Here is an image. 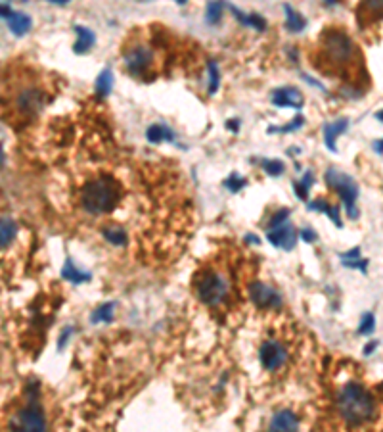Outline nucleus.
Returning a JSON list of instances; mask_svg holds the SVG:
<instances>
[{
	"mask_svg": "<svg viewBox=\"0 0 383 432\" xmlns=\"http://www.w3.org/2000/svg\"><path fill=\"white\" fill-rule=\"evenodd\" d=\"M283 12H286V29L290 31V33H301L305 27H307V19L301 16L299 12H295V10L290 6V4H283Z\"/></svg>",
	"mask_w": 383,
	"mask_h": 432,
	"instance_id": "6ab92c4d",
	"label": "nucleus"
},
{
	"mask_svg": "<svg viewBox=\"0 0 383 432\" xmlns=\"http://www.w3.org/2000/svg\"><path fill=\"white\" fill-rule=\"evenodd\" d=\"M261 165H263L265 173L270 175V177H278V175H282L283 171H286V165H283V161L280 160H263L261 161Z\"/></svg>",
	"mask_w": 383,
	"mask_h": 432,
	"instance_id": "bb28decb",
	"label": "nucleus"
},
{
	"mask_svg": "<svg viewBox=\"0 0 383 432\" xmlns=\"http://www.w3.org/2000/svg\"><path fill=\"white\" fill-rule=\"evenodd\" d=\"M8 431L10 432H46V419L44 413L41 411V407L35 406V399L26 406L24 409H19L17 413L10 417L8 421Z\"/></svg>",
	"mask_w": 383,
	"mask_h": 432,
	"instance_id": "423d86ee",
	"label": "nucleus"
},
{
	"mask_svg": "<svg viewBox=\"0 0 383 432\" xmlns=\"http://www.w3.org/2000/svg\"><path fill=\"white\" fill-rule=\"evenodd\" d=\"M62 275H64V279L71 280V282H75V285H79V282H84V280L91 279V275H88V273L77 271L75 263L71 262V260H67V262H66Z\"/></svg>",
	"mask_w": 383,
	"mask_h": 432,
	"instance_id": "b1692460",
	"label": "nucleus"
},
{
	"mask_svg": "<svg viewBox=\"0 0 383 432\" xmlns=\"http://www.w3.org/2000/svg\"><path fill=\"white\" fill-rule=\"evenodd\" d=\"M102 235H104V238L108 240V242H111V244H115V246H123L127 244V235L123 233L121 229H104L102 231Z\"/></svg>",
	"mask_w": 383,
	"mask_h": 432,
	"instance_id": "cd10ccee",
	"label": "nucleus"
},
{
	"mask_svg": "<svg viewBox=\"0 0 383 432\" xmlns=\"http://www.w3.org/2000/svg\"><path fill=\"white\" fill-rule=\"evenodd\" d=\"M17 108L21 111H39L42 108V94L37 91H24L17 96Z\"/></svg>",
	"mask_w": 383,
	"mask_h": 432,
	"instance_id": "f3484780",
	"label": "nucleus"
},
{
	"mask_svg": "<svg viewBox=\"0 0 383 432\" xmlns=\"http://www.w3.org/2000/svg\"><path fill=\"white\" fill-rule=\"evenodd\" d=\"M196 294L203 304L217 305L228 294V280L217 271H205L196 279Z\"/></svg>",
	"mask_w": 383,
	"mask_h": 432,
	"instance_id": "20e7f679",
	"label": "nucleus"
},
{
	"mask_svg": "<svg viewBox=\"0 0 383 432\" xmlns=\"http://www.w3.org/2000/svg\"><path fill=\"white\" fill-rule=\"evenodd\" d=\"M151 60H153V54H151V48L144 46V44H138V46H133L131 51H127L125 54V66L129 69V73L133 75H142L146 69L150 68Z\"/></svg>",
	"mask_w": 383,
	"mask_h": 432,
	"instance_id": "6e6552de",
	"label": "nucleus"
},
{
	"mask_svg": "<svg viewBox=\"0 0 383 432\" xmlns=\"http://www.w3.org/2000/svg\"><path fill=\"white\" fill-rule=\"evenodd\" d=\"M377 119H380V121H383V111H380V114H377Z\"/></svg>",
	"mask_w": 383,
	"mask_h": 432,
	"instance_id": "4c0bfd02",
	"label": "nucleus"
},
{
	"mask_svg": "<svg viewBox=\"0 0 383 432\" xmlns=\"http://www.w3.org/2000/svg\"><path fill=\"white\" fill-rule=\"evenodd\" d=\"M288 215H290V210L286 208V210H280V212L276 213L274 217L270 219V223H268V229H274V227H280V225H283V223H288Z\"/></svg>",
	"mask_w": 383,
	"mask_h": 432,
	"instance_id": "473e14b6",
	"label": "nucleus"
},
{
	"mask_svg": "<svg viewBox=\"0 0 383 432\" xmlns=\"http://www.w3.org/2000/svg\"><path fill=\"white\" fill-rule=\"evenodd\" d=\"M374 150L377 154H383V138H382V141H375V143H374Z\"/></svg>",
	"mask_w": 383,
	"mask_h": 432,
	"instance_id": "c9c22d12",
	"label": "nucleus"
},
{
	"mask_svg": "<svg viewBox=\"0 0 383 432\" xmlns=\"http://www.w3.org/2000/svg\"><path fill=\"white\" fill-rule=\"evenodd\" d=\"M77 33V43L73 44V52L75 54H84V52H88L94 46L96 43V35L92 33L88 27H83V26H75L73 27Z\"/></svg>",
	"mask_w": 383,
	"mask_h": 432,
	"instance_id": "2eb2a0df",
	"label": "nucleus"
},
{
	"mask_svg": "<svg viewBox=\"0 0 383 432\" xmlns=\"http://www.w3.org/2000/svg\"><path fill=\"white\" fill-rule=\"evenodd\" d=\"M228 8H230V12L236 16L238 21H242L243 26L253 27L255 31H265V29H267V21L259 16V14H243L242 10L236 8V6H228Z\"/></svg>",
	"mask_w": 383,
	"mask_h": 432,
	"instance_id": "a211bd4d",
	"label": "nucleus"
},
{
	"mask_svg": "<svg viewBox=\"0 0 383 432\" xmlns=\"http://www.w3.org/2000/svg\"><path fill=\"white\" fill-rule=\"evenodd\" d=\"M223 10H225V4H223V2H209L207 12H205L209 24H217L218 19L223 17Z\"/></svg>",
	"mask_w": 383,
	"mask_h": 432,
	"instance_id": "c85d7f7f",
	"label": "nucleus"
},
{
	"mask_svg": "<svg viewBox=\"0 0 383 432\" xmlns=\"http://www.w3.org/2000/svg\"><path fill=\"white\" fill-rule=\"evenodd\" d=\"M308 210H315V212H324L330 219L335 223V227H342L343 223L339 219V208L337 206H332L330 202H326V200H315V202L308 204Z\"/></svg>",
	"mask_w": 383,
	"mask_h": 432,
	"instance_id": "aec40b11",
	"label": "nucleus"
},
{
	"mask_svg": "<svg viewBox=\"0 0 383 432\" xmlns=\"http://www.w3.org/2000/svg\"><path fill=\"white\" fill-rule=\"evenodd\" d=\"M223 185H225V187L228 188L230 192H238V190H242V188L247 185V181H245L243 177H240L238 173H232V175L226 179Z\"/></svg>",
	"mask_w": 383,
	"mask_h": 432,
	"instance_id": "7c9ffc66",
	"label": "nucleus"
},
{
	"mask_svg": "<svg viewBox=\"0 0 383 432\" xmlns=\"http://www.w3.org/2000/svg\"><path fill=\"white\" fill-rule=\"evenodd\" d=\"M259 357H261V363L267 371H278L286 359H288V352L283 348L282 342L278 340H267L263 342V346L259 350Z\"/></svg>",
	"mask_w": 383,
	"mask_h": 432,
	"instance_id": "0eeeda50",
	"label": "nucleus"
},
{
	"mask_svg": "<svg viewBox=\"0 0 383 432\" xmlns=\"http://www.w3.org/2000/svg\"><path fill=\"white\" fill-rule=\"evenodd\" d=\"M17 233V227H16V221L8 217V215H4L2 217V248L6 250L10 246V242L14 240Z\"/></svg>",
	"mask_w": 383,
	"mask_h": 432,
	"instance_id": "5701e85b",
	"label": "nucleus"
},
{
	"mask_svg": "<svg viewBox=\"0 0 383 432\" xmlns=\"http://www.w3.org/2000/svg\"><path fill=\"white\" fill-rule=\"evenodd\" d=\"M349 127V119L347 118H342L337 119V121H332V123H326L324 125V143H326V148L328 150H332L335 152L337 150V146H335V138L345 133Z\"/></svg>",
	"mask_w": 383,
	"mask_h": 432,
	"instance_id": "4468645a",
	"label": "nucleus"
},
{
	"mask_svg": "<svg viewBox=\"0 0 383 432\" xmlns=\"http://www.w3.org/2000/svg\"><path fill=\"white\" fill-rule=\"evenodd\" d=\"M250 296L253 304L261 307V309H270V307H280L282 305V298L276 292L274 288L263 282H253L250 287Z\"/></svg>",
	"mask_w": 383,
	"mask_h": 432,
	"instance_id": "1a4fd4ad",
	"label": "nucleus"
},
{
	"mask_svg": "<svg viewBox=\"0 0 383 432\" xmlns=\"http://www.w3.org/2000/svg\"><path fill=\"white\" fill-rule=\"evenodd\" d=\"M299 431V419L292 411H278L272 421H270V426H268V432H297Z\"/></svg>",
	"mask_w": 383,
	"mask_h": 432,
	"instance_id": "ddd939ff",
	"label": "nucleus"
},
{
	"mask_svg": "<svg viewBox=\"0 0 383 432\" xmlns=\"http://www.w3.org/2000/svg\"><path fill=\"white\" fill-rule=\"evenodd\" d=\"M2 17L6 19V24H8L10 31L17 37H21V35L29 33V29L33 27V19L24 14V12H14V10L6 6V4H2Z\"/></svg>",
	"mask_w": 383,
	"mask_h": 432,
	"instance_id": "9b49d317",
	"label": "nucleus"
},
{
	"mask_svg": "<svg viewBox=\"0 0 383 432\" xmlns=\"http://www.w3.org/2000/svg\"><path fill=\"white\" fill-rule=\"evenodd\" d=\"M113 312H115V304H113V302L102 304L100 307H96V309H94L91 321L92 323H111V319H113Z\"/></svg>",
	"mask_w": 383,
	"mask_h": 432,
	"instance_id": "4be33fe9",
	"label": "nucleus"
},
{
	"mask_svg": "<svg viewBox=\"0 0 383 432\" xmlns=\"http://www.w3.org/2000/svg\"><path fill=\"white\" fill-rule=\"evenodd\" d=\"M226 127L230 129L232 133H238V131H240V121H238V119H228V121H226Z\"/></svg>",
	"mask_w": 383,
	"mask_h": 432,
	"instance_id": "f704fd0d",
	"label": "nucleus"
},
{
	"mask_svg": "<svg viewBox=\"0 0 383 432\" xmlns=\"http://www.w3.org/2000/svg\"><path fill=\"white\" fill-rule=\"evenodd\" d=\"M270 100L278 108H297L299 110L303 106V94L295 87H280V89L272 91Z\"/></svg>",
	"mask_w": 383,
	"mask_h": 432,
	"instance_id": "f8f14e48",
	"label": "nucleus"
},
{
	"mask_svg": "<svg viewBox=\"0 0 383 432\" xmlns=\"http://www.w3.org/2000/svg\"><path fill=\"white\" fill-rule=\"evenodd\" d=\"M312 183H315V175H312L310 171H307L299 183H293V187H295V195L299 196L301 200H307L308 190H310V187H312Z\"/></svg>",
	"mask_w": 383,
	"mask_h": 432,
	"instance_id": "393cba45",
	"label": "nucleus"
},
{
	"mask_svg": "<svg viewBox=\"0 0 383 432\" xmlns=\"http://www.w3.org/2000/svg\"><path fill=\"white\" fill-rule=\"evenodd\" d=\"M209 94H215L218 91V85H221V73H218V68L215 62H209Z\"/></svg>",
	"mask_w": 383,
	"mask_h": 432,
	"instance_id": "a878e982",
	"label": "nucleus"
},
{
	"mask_svg": "<svg viewBox=\"0 0 383 432\" xmlns=\"http://www.w3.org/2000/svg\"><path fill=\"white\" fill-rule=\"evenodd\" d=\"M374 327H375L374 315L364 314L362 321H360V327H358V332H360V334H370V332L374 331Z\"/></svg>",
	"mask_w": 383,
	"mask_h": 432,
	"instance_id": "2f4dec72",
	"label": "nucleus"
},
{
	"mask_svg": "<svg viewBox=\"0 0 383 432\" xmlns=\"http://www.w3.org/2000/svg\"><path fill=\"white\" fill-rule=\"evenodd\" d=\"M111 89H113V73H111V69L106 68L100 75L96 77V94L108 96L111 93Z\"/></svg>",
	"mask_w": 383,
	"mask_h": 432,
	"instance_id": "412c9836",
	"label": "nucleus"
},
{
	"mask_svg": "<svg viewBox=\"0 0 383 432\" xmlns=\"http://www.w3.org/2000/svg\"><path fill=\"white\" fill-rule=\"evenodd\" d=\"M337 413L345 423L362 424L374 415V398L362 384H345L335 398Z\"/></svg>",
	"mask_w": 383,
	"mask_h": 432,
	"instance_id": "f257e3e1",
	"label": "nucleus"
},
{
	"mask_svg": "<svg viewBox=\"0 0 383 432\" xmlns=\"http://www.w3.org/2000/svg\"><path fill=\"white\" fill-rule=\"evenodd\" d=\"M299 237L303 238V240H307V242H315V240H317V235H315V231H310V229L299 231Z\"/></svg>",
	"mask_w": 383,
	"mask_h": 432,
	"instance_id": "72a5a7b5",
	"label": "nucleus"
},
{
	"mask_svg": "<svg viewBox=\"0 0 383 432\" xmlns=\"http://www.w3.org/2000/svg\"><path fill=\"white\" fill-rule=\"evenodd\" d=\"M326 183H328V187H332L339 198H342V202L345 204V210L347 213L351 215V219H357V208H355V204H357V198H358V187L357 183L353 181L351 175L347 173H342V171L337 170H328L326 171Z\"/></svg>",
	"mask_w": 383,
	"mask_h": 432,
	"instance_id": "7ed1b4c3",
	"label": "nucleus"
},
{
	"mask_svg": "<svg viewBox=\"0 0 383 432\" xmlns=\"http://www.w3.org/2000/svg\"><path fill=\"white\" fill-rule=\"evenodd\" d=\"M324 51L335 66L349 64L357 54V46L353 44L351 37L345 31H326Z\"/></svg>",
	"mask_w": 383,
	"mask_h": 432,
	"instance_id": "39448f33",
	"label": "nucleus"
},
{
	"mask_svg": "<svg viewBox=\"0 0 383 432\" xmlns=\"http://www.w3.org/2000/svg\"><path fill=\"white\" fill-rule=\"evenodd\" d=\"M146 138L153 144L173 143L175 141V133H173V129H169L163 123H153V125L146 129Z\"/></svg>",
	"mask_w": 383,
	"mask_h": 432,
	"instance_id": "dca6fc26",
	"label": "nucleus"
},
{
	"mask_svg": "<svg viewBox=\"0 0 383 432\" xmlns=\"http://www.w3.org/2000/svg\"><path fill=\"white\" fill-rule=\"evenodd\" d=\"M303 123H305V118L303 116H297V118L293 119L292 123H288V125H283V127H268L267 133H293V131H297V129L303 127Z\"/></svg>",
	"mask_w": 383,
	"mask_h": 432,
	"instance_id": "c756f323",
	"label": "nucleus"
},
{
	"mask_svg": "<svg viewBox=\"0 0 383 432\" xmlns=\"http://www.w3.org/2000/svg\"><path fill=\"white\" fill-rule=\"evenodd\" d=\"M375 346H377V342H375V340H374V342H370V344H368V346L364 348V354H366V356H370V352H372V350H374Z\"/></svg>",
	"mask_w": 383,
	"mask_h": 432,
	"instance_id": "e433bc0d",
	"label": "nucleus"
},
{
	"mask_svg": "<svg viewBox=\"0 0 383 432\" xmlns=\"http://www.w3.org/2000/svg\"><path fill=\"white\" fill-rule=\"evenodd\" d=\"M268 242L280 250H293L295 244H297V233L293 229L290 223H283L280 227H274V229L267 231Z\"/></svg>",
	"mask_w": 383,
	"mask_h": 432,
	"instance_id": "9d476101",
	"label": "nucleus"
},
{
	"mask_svg": "<svg viewBox=\"0 0 383 432\" xmlns=\"http://www.w3.org/2000/svg\"><path fill=\"white\" fill-rule=\"evenodd\" d=\"M117 200L115 185L109 179H96L86 183L83 188L81 202L88 213H106L109 212Z\"/></svg>",
	"mask_w": 383,
	"mask_h": 432,
	"instance_id": "f03ea898",
	"label": "nucleus"
}]
</instances>
